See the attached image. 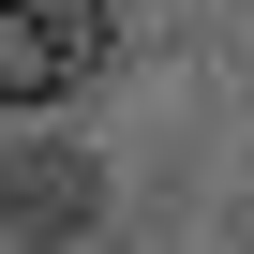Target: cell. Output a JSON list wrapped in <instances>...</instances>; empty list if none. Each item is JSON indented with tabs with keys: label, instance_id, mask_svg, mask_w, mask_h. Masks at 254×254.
<instances>
[{
	"label": "cell",
	"instance_id": "cell-1",
	"mask_svg": "<svg viewBox=\"0 0 254 254\" xmlns=\"http://www.w3.org/2000/svg\"><path fill=\"white\" fill-rule=\"evenodd\" d=\"M105 75V0H0V90L15 105H60Z\"/></svg>",
	"mask_w": 254,
	"mask_h": 254
},
{
	"label": "cell",
	"instance_id": "cell-2",
	"mask_svg": "<svg viewBox=\"0 0 254 254\" xmlns=\"http://www.w3.org/2000/svg\"><path fill=\"white\" fill-rule=\"evenodd\" d=\"M90 209H105V180H90L60 135H15V165H0V224H15V254H60V239H90Z\"/></svg>",
	"mask_w": 254,
	"mask_h": 254
}]
</instances>
